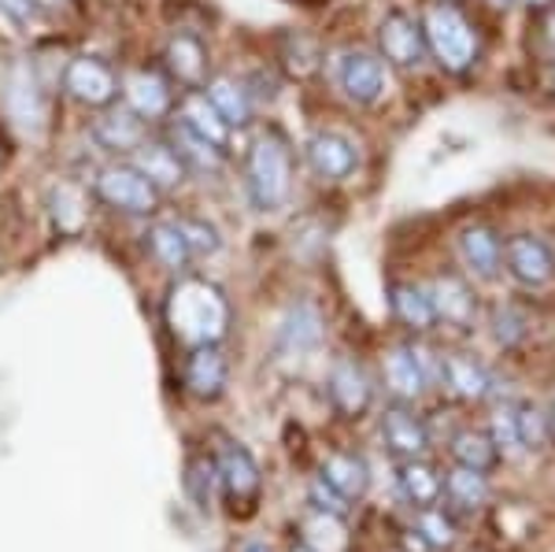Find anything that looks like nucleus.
<instances>
[{"mask_svg": "<svg viewBox=\"0 0 555 552\" xmlns=\"http://www.w3.org/2000/svg\"><path fill=\"white\" fill-rule=\"evenodd\" d=\"M397 486L415 509H429V504H437L444 493V478L429 464H423V460H400Z\"/></svg>", "mask_w": 555, "mask_h": 552, "instance_id": "cd10ccee", "label": "nucleus"}, {"mask_svg": "<svg viewBox=\"0 0 555 552\" xmlns=\"http://www.w3.org/2000/svg\"><path fill=\"white\" fill-rule=\"evenodd\" d=\"M415 530L429 541V549H449L455 541V523L441 509H437V504L418 509V527Z\"/></svg>", "mask_w": 555, "mask_h": 552, "instance_id": "f704fd0d", "label": "nucleus"}, {"mask_svg": "<svg viewBox=\"0 0 555 552\" xmlns=\"http://www.w3.org/2000/svg\"><path fill=\"white\" fill-rule=\"evenodd\" d=\"M204 97H208L211 108L227 119L230 130H241L253 123V93H248V86L237 82V78H230V75L211 78V82L204 86Z\"/></svg>", "mask_w": 555, "mask_h": 552, "instance_id": "4be33fe9", "label": "nucleus"}, {"mask_svg": "<svg viewBox=\"0 0 555 552\" xmlns=\"http://www.w3.org/2000/svg\"><path fill=\"white\" fill-rule=\"evenodd\" d=\"M282 345L289 352H311L322 345V316L315 305H308V300H300V305H293L285 311L282 319Z\"/></svg>", "mask_w": 555, "mask_h": 552, "instance_id": "c85d7f7f", "label": "nucleus"}, {"mask_svg": "<svg viewBox=\"0 0 555 552\" xmlns=\"http://www.w3.org/2000/svg\"><path fill=\"white\" fill-rule=\"evenodd\" d=\"M429 300H434L437 323L455 326V331H470L474 316H478V297L470 293L460 274H437L429 286Z\"/></svg>", "mask_w": 555, "mask_h": 552, "instance_id": "4468645a", "label": "nucleus"}, {"mask_svg": "<svg viewBox=\"0 0 555 552\" xmlns=\"http://www.w3.org/2000/svg\"><path fill=\"white\" fill-rule=\"evenodd\" d=\"M185 486H190L193 501L201 504V509H208L215 486H219V475H215V460H196L190 464V475H185Z\"/></svg>", "mask_w": 555, "mask_h": 552, "instance_id": "4c0bfd02", "label": "nucleus"}, {"mask_svg": "<svg viewBox=\"0 0 555 552\" xmlns=\"http://www.w3.org/2000/svg\"><path fill=\"white\" fill-rule=\"evenodd\" d=\"M182 382L185 394H193L196 400H215L230 382V360L222 356L219 345H196L185 356Z\"/></svg>", "mask_w": 555, "mask_h": 552, "instance_id": "ddd939ff", "label": "nucleus"}, {"mask_svg": "<svg viewBox=\"0 0 555 552\" xmlns=\"http://www.w3.org/2000/svg\"><path fill=\"white\" fill-rule=\"evenodd\" d=\"M96 197L122 216H152L159 208V190L133 164H107L96 175Z\"/></svg>", "mask_w": 555, "mask_h": 552, "instance_id": "20e7f679", "label": "nucleus"}, {"mask_svg": "<svg viewBox=\"0 0 555 552\" xmlns=\"http://www.w3.org/2000/svg\"><path fill=\"white\" fill-rule=\"evenodd\" d=\"M382 441L397 460H423L429 449V431L411 408L397 405L382 415Z\"/></svg>", "mask_w": 555, "mask_h": 552, "instance_id": "f3484780", "label": "nucleus"}, {"mask_svg": "<svg viewBox=\"0 0 555 552\" xmlns=\"http://www.w3.org/2000/svg\"><path fill=\"white\" fill-rule=\"evenodd\" d=\"M522 331H526L522 319H518L512 308L496 311V337H500V342L512 345V342H518V337H522Z\"/></svg>", "mask_w": 555, "mask_h": 552, "instance_id": "a19ab883", "label": "nucleus"}, {"mask_svg": "<svg viewBox=\"0 0 555 552\" xmlns=\"http://www.w3.org/2000/svg\"><path fill=\"white\" fill-rule=\"evenodd\" d=\"M145 245L152 253V260L159 267H167V271H185V267L193 264V253H190V242H185L182 227L175 222H152L149 234H145Z\"/></svg>", "mask_w": 555, "mask_h": 552, "instance_id": "bb28decb", "label": "nucleus"}, {"mask_svg": "<svg viewBox=\"0 0 555 552\" xmlns=\"http://www.w3.org/2000/svg\"><path fill=\"white\" fill-rule=\"evenodd\" d=\"M93 138L107 153H138L149 141V119H141L130 108H107L93 127Z\"/></svg>", "mask_w": 555, "mask_h": 552, "instance_id": "6ab92c4d", "label": "nucleus"}, {"mask_svg": "<svg viewBox=\"0 0 555 552\" xmlns=\"http://www.w3.org/2000/svg\"><path fill=\"white\" fill-rule=\"evenodd\" d=\"M300 530H304V549H311V552H348L352 549L345 515H330V512L311 509L308 519L300 523Z\"/></svg>", "mask_w": 555, "mask_h": 552, "instance_id": "7c9ffc66", "label": "nucleus"}, {"mask_svg": "<svg viewBox=\"0 0 555 552\" xmlns=\"http://www.w3.org/2000/svg\"><path fill=\"white\" fill-rule=\"evenodd\" d=\"M122 97H127V108L138 112L141 119H164L175 108V93L159 70H133L122 78Z\"/></svg>", "mask_w": 555, "mask_h": 552, "instance_id": "a211bd4d", "label": "nucleus"}, {"mask_svg": "<svg viewBox=\"0 0 555 552\" xmlns=\"http://www.w3.org/2000/svg\"><path fill=\"white\" fill-rule=\"evenodd\" d=\"M371 378H366V371L360 368L356 360H341L330 368V400H334V408L345 415V420H360V415L371 408Z\"/></svg>", "mask_w": 555, "mask_h": 552, "instance_id": "2eb2a0df", "label": "nucleus"}, {"mask_svg": "<svg viewBox=\"0 0 555 552\" xmlns=\"http://www.w3.org/2000/svg\"><path fill=\"white\" fill-rule=\"evenodd\" d=\"M133 167H138V171L145 175L159 193L182 185L185 175H190V167L178 159V153L167 145V141H145V145L133 153Z\"/></svg>", "mask_w": 555, "mask_h": 552, "instance_id": "412c9836", "label": "nucleus"}, {"mask_svg": "<svg viewBox=\"0 0 555 552\" xmlns=\"http://www.w3.org/2000/svg\"><path fill=\"white\" fill-rule=\"evenodd\" d=\"M378 49L382 60L400 70H411L426 60V34H423V20L408 12H389L378 23Z\"/></svg>", "mask_w": 555, "mask_h": 552, "instance_id": "0eeeda50", "label": "nucleus"}, {"mask_svg": "<svg viewBox=\"0 0 555 552\" xmlns=\"http://www.w3.org/2000/svg\"><path fill=\"white\" fill-rule=\"evenodd\" d=\"M552 420H555V408H552Z\"/></svg>", "mask_w": 555, "mask_h": 552, "instance_id": "8fccbe9b", "label": "nucleus"}, {"mask_svg": "<svg viewBox=\"0 0 555 552\" xmlns=\"http://www.w3.org/2000/svg\"><path fill=\"white\" fill-rule=\"evenodd\" d=\"M241 552H271V549H267V545H259V541H253V545H245Z\"/></svg>", "mask_w": 555, "mask_h": 552, "instance_id": "49530a36", "label": "nucleus"}, {"mask_svg": "<svg viewBox=\"0 0 555 552\" xmlns=\"http://www.w3.org/2000/svg\"><path fill=\"white\" fill-rule=\"evenodd\" d=\"M518 441H522V449H544L548 445V420L533 405L518 408Z\"/></svg>", "mask_w": 555, "mask_h": 552, "instance_id": "e433bc0d", "label": "nucleus"}, {"mask_svg": "<svg viewBox=\"0 0 555 552\" xmlns=\"http://www.w3.org/2000/svg\"><path fill=\"white\" fill-rule=\"evenodd\" d=\"M304 153H308L311 171H315L322 182H345V178H352V171L360 167V153H356V145L337 130L311 133L308 145H304Z\"/></svg>", "mask_w": 555, "mask_h": 552, "instance_id": "f8f14e48", "label": "nucleus"}, {"mask_svg": "<svg viewBox=\"0 0 555 552\" xmlns=\"http://www.w3.org/2000/svg\"><path fill=\"white\" fill-rule=\"evenodd\" d=\"M426 49L449 75H463L478 60V30L455 0H429L423 12Z\"/></svg>", "mask_w": 555, "mask_h": 552, "instance_id": "f03ea898", "label": "nucleus"}, {"mask_svg": "<svg viewBox=\"0 0 555 552\" xmlns=\"http://www.w3.org/2000/svg\"><path fill=\"white\" fill-rule=\"evenodd\" d=\"M311 509L330 512V515H348V501L334 486H326L322 478H315V483H311Z\"/></svg>", "mask_w": 555, "mask_h": 552, "instance_id": "ea45409f", "label": "nucleus"}, {"mask_svg": "<svg viewBox=\"0 0 555 552\" xmlns=\"http://www.w3.org/2000/svg\"><path fill=\"white\" fill-rule=\"evenodd\" d=\"M437 375H441V360L434 363V352L423 345H400L385 356V386L397 400H415Z\"/></svg>", "mask_w": 555, "mask_h": 552, "instance_id": "423d86ee", "label": "nucleus"}, {"mask_svg": "<svg viewBox=\"0 0 555 552\" xmlns=\"http://www.w3.org/2000/svg\"><path fill=\"white\" fill-rule=\"evenodd\" d=\"M167 145L175 149L178 159H182L190 171H201V175H215L222 167V149L211 145V141H204L201 133H193L185 127L182 119L171 123V133H167Z\"/></svg>", "mask_w": 555, "mask_h": 552, "instance_id": "a878e982", "label": "nucleus"}, {"mask_svg": "<svg viewBox=\"0 0 555 552\" xmlns=\"http://www.w3.org/2000/svg\"><path fill=\"white\" fill-rule=\"evenodd\" d=\"M293 190V156L282 133L267 130L248 153V197L259 211H278Z\"/></svg>", "mask_w": 555, "mask_h": 552, "instance_id": "7ed1b4c3", "label": "nucleus"}, {"mask_svg": "<svg viewBox=\"0 0 555 552\" xmlns=\"http://www.w3.org/2000/svg\"><path fill=\"white\" fill-rule=\"evenodd\" d=\"M441 378H444V386L463 400H486L492 389L489 371L481 368L474 356H463V352L441 356Z\"/></svg>", "mask_w": 555, "mask_h": 552, "instance_id": "b1692460", "label": "nucleus"}, {"mask_svg": "<svg viewBox=\"0 0 555 552\" xmlns=\"http://www.w3.org/2000/svg\"><path fill=\"white\" fill-rule=\"evenodd\" d=\"M52 219H56V227L64 230V234H78V230H82L86 208H82V201H78V193L70 190V185L52 190Z\"/></svg>", "mask_w": 555, "mask_h": 552, "instance_id": "72a5a7b5", "label": "nucleus"}, {"mask_svg": "<svg viewBox=\"0 0 555 552\" xmlns=\"http://www.w3.org/2000/svg\"><path fill=\"white\" fill-rule=\"evenodd\" d=\"M64 89L70 101L86 104V108H107L119 97V75L96 56H75L64 67Z\"/></svg>", "mask_w": 555, "mask_h": 552, "instance_id": "6e6552de", "label": "nucleus"}, {"mask_svg": "<svg viewBox=\"0 0 555 552\" xmlns=\"http://www.w3.org/2000/svg\"><path fill=\"white\" fill-rule=\"evenodd\" d=\"M337 86L352 104H378L385 93V67L374 52L366 49H345L337 56Z\"/></svg>", "mask_w": 555, "mask_h": 552, "instance_id": "1a4fd4ad", "label": "nucleus"}, {"mask_svg": "<svg viewBox=\"0 0 555 552\" xmlns=\"http://www.w3.org/2000/svg\"><path fill=\"white\" fill-rule=\"evenodd\" d=\"M522 4H526V8H537V12H548L555 0H522Z\"/></svg>", "mask_w": 555, "mask_h": 552, "instance_id": "c03bdc74", "label": "nucleus"}, {"mask_svg": "<svg viewBox=\"0 0 555 552\" xmlns=\"http://www.w3.org/2000/svg\"><path fill=\"white\" fill-rule=\"evenodd\" d=\"M444 497L460 509H481L489 501V478L481 471H470V467H460L455 464L444 478Z\"/></svg>", "mask_w": 555, "mask_h": 552, "instance_id": "473e14b6", "label": "nucleus"}, {"mask_svg": "<svg viewBox=\"0 0 555 552\" xmlns=\"http://www.w3.org/2000/svg\"><path fill=\"white\" fill-rule=\"evenodd\" d=\"M489 4H492V8H507L512 0H489Z\"/></svg>", "mask_w": 555, "mask_h": 552, "instance_id": "de8ad7c7", "label": "nucleus"}, {"mask_svg": "<svg viewBox=\"0 0 555 552\" xmlns=\"http://www.w3.org/2000/svg\"><path fill=\"white\" fill-rule=\"evenodd\" d=\"M293 552H311V549H304V545H300V549H293Z\"/></svg>", "mask_w": 555, "mask_h": 552, "instance_id": "09e8293b", "label": "nucleus"}, {"mask_svg": "<svg viewBox=\"0 0 555 552\" xmlns=\"http://www.w3.org/2000/svg\"><path fill=\"white\" fill-rule=\"evenodd\" d=\"M460 256L474 279L492 282L500 274V264H504V245H500L496 230L474 222V227H467L460 234Z\"/></svg>", "mask_w": 555, "mask_h": 552, "instance_id": "aec40b11", "label": "nucleus"}, {"mask_svg": "<svg viewBox=\"0 0 555 552\" xmlns=\"http://www.w3.org/2000/svg\"><path fill=\"white\" fill-rule=\"evenodd\" d=\"M167 326L185 349L219 345L230 331V300L215 282L190 274L167 293Z\"/></svg>", "mask_w": 555, "mask_h": 552, "instance_id": "f257e3e1", "label": "nucleus"}, {"mask_svg": "<svg viewBox=\"0 0 555 552\" xmlns=\"http://www.w3.org/2000/svg\"><path fill=\"white\" fill-rule=\"evenodd\" d=\"M178 119H182L193 133H201L204 141H211V145H219L222 153H227L230 127H227V119H222V115L211 108V101L204 93H196V89H193V93L182 101V112H178Z\"/></svg>", "mask_w": 555, "mask_h": 552, "instance_id": "c756f323", "label": "nucleus"}, {"mask_svg": "<svg viewBox=\"0 0 555 552\" xmlns=\"http://www.w3.org/2000/svg\"><path fill=\"white\" fill-rule=\"evenodd\" d=\"M215 475H219V489L230 501V509L248 512L259 497V467L253 452L237 441H227L215 457Z\"/></svg>", "mask_w": 555, "mask_h": 552, "instance_id": "39448f33", "label": "nucleus"}, {"mask_svg": "<svg viewBox=\"0 0 555 552\" xmlns=\"http://www.w3.org/2000/svg\"><path fill=\"white\" fill-rule=\"evenodd\" d=\"M0 101H4L8 115H12L20 127L38 130L44 123V93L34 78L30 64H12L4 70V82H0Z\"/></svg>", "mask_w": 555, "mask_h": 552, "instance_id": "9b49d317", "label": "nucleus"}, {"mask_svg": "<svg viewBox=\"0 0 555 552\" xmlns=\"http://www.w3.org/2000/svg\"><path fill=\"white\" fill-rule=\"evenodd\" d=\"M389 305H392V316H397L408 331L426 334L437 326V311H434V300H429V290L415 286V282H392Z\"/></svg>", "mask_w": 555, "mask_h": 552, "instance_id": "5701e85b", "label": "nucleus"}, {"mask_svg": "<svg viewBox=\"0 0 555 552\" xmlns=\"http://www.w3.org/2000/svg\"><path fill=\"white\" fill-rule=\"evenodd\" d=\"M489 434L500 449H522V441H518V408H500V412L492 415Z\"/></svg>", "mask_w": 555, "mask_h": 552, "instance_id": "58836bf2", "label": "nucleus"}, {"mask_svg": "<svg viewBox=\"0 0 555 552\" xmlns=\"http://www.w3.org/2000/svg\"><path fill=\"white\" fill-rule=\"evenodd\" d=\"M178 227H182L185 242H190L193 260L219 253V230H215L211 222H204V219H178Z\"/></svg>", "mask_w": 555, "mask_h": 552, "instance_id": "c9c22d12", "label": "nucleus"}, {"mask_svg": "<svg viewBox=\"0 0 555 552\" xmlns=\"http://www.w3.org/2000/svg\"><path fill=\"white\" fill-rule=\"evenodd\" d=\"M34 4H38V8H60L64 0H34Z\"/></svg>", "mask_w": 555, "mask_h": 552, "instance_id": "a18cd8bd", "label": "nucleus"}, {"mask_svg": "<svg viewBox=\"0 0 555 552\" xmlns=\"http://www.w3.org/2000/svg\"><path fill=\"white\" fill-rule=\"evenodd\" d=\"M0 12H4L15 26H26L34 15H38V4H34V0H0Z\"/></svg>", "mask_w": 555, "mask_h": 552, "instance_id": "79ce46f5", "label": "nucleus"}, {"mask_svg": "<svg viewBox=\"0 0 555 552\" xmlns=\"http://www.w3.org/2000/svg\"><path fill=\"white\" fill-rule=\"evenodd\" d=\"M452 460L460 467L489 475V471L500 464V445L492 441L489 431H460L452 438Z\"/></svg>", "mask_w": 555, "mask_h": 552, "instance_id": "2f4dec72", "label": "nucleus"}, {"mask_svg": "<svg viewBox=\"0 0 555 552\" xmlns=\"http://www.w3.org/2000/svg\"><path fill=\"white\" fill-rule=\"evenodd\" d=\"M541 30H544V41H548L552 49H555V4L548 8V12H544V23H541Z\"/></svg>", "mask_w": 555, "mask_h": 552, "instance_id": "37998d69", "label": "nucleus"}, {"mask_svg": "<svg viewBox=\"0 0 555 552\" xmlns=\"http://www.w3.org/2000/svg\"><path fill=\"white\" fill-rule=\"evenodd\" d=\"M319 478L326 486H334L348 504L360 501L366 493V486H371V471H366V464L356 457V452H330V457L322 460Z\"/></svg>", "mask_w": 555, "mask_h": 552, "instance_id": "393cba45", "label": "nucleus"}, {"mask_svg": "<svg viewBox=\"0 0 555 552\" xmlns=\"http://www.w3.org/2000/svg\"><path fill=\"white\" fill-rule=\"evenodd\" d=\"M504 264L507 274L526 290H541L555 279V256L552 248L533 234H515L504 245Z\"/></svg>", "mask_w": 555, "mask_h": 552, "instance_id": "9d476101", "label": "nucleus"}, {"mask_svg": "<svg viewBox=\"0 0 555 552\" xmlns=\"http://www.w3.org/2000/svg\"><path fill=\"white\" fill-rule=\"evenodd\" d=\"M208 44L196 34H175L164 49V67L171 70L175 82H182L185 89H204L208 86Z\"/></svg>", "mask_w": 555, "mask_h": 552, "instance_id": "dca6fc26", "label": "nucleus"}]
</instances>
